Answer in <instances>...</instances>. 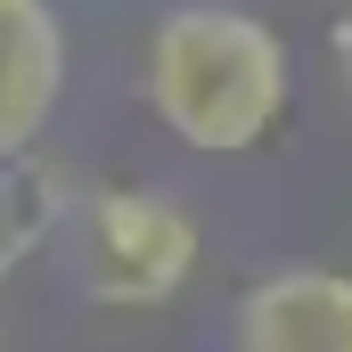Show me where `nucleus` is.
Returning <instances> with one entry per match:
<instances>
[{
	"mask_svg": "<svg viewBox=\"0 0 352 352\" xmlns=\"http://www.w3.org/2000/svg\"><path fill=\"white\" fill-rule=\"evenodd\" d=\"M295 98V58L278 25L230 0H180L148 33V107L197 156H246Z\"/></svg>",
	"mask_w": 352,
	"mask_h": 352,
	"instance_id": "f257e3e1",
	"label": "nucleus"
},
{
	"mask_svg": "<svg viewBox=\"0 0 352 352\" xmlns=\"http://www.w3.org/2000/svg\"><path fill=\"white\" fill-rule=\"evenodd\" d=\"M74 213L82 238V295L107 311H156L197 278V221L156 188H90Z\"/></svg>",
	"mask_w": 352,
	"mask_h": 352,
	"instance_id": "f03ea898",
	"label": "nucleus"
},
{
	"mask_svg": "<svg viewBox=\"0 0 352 352\" xmlns=\"http://www.w3.org/2000/svg\"><path fill=\"white\" fill-rule=\"evenodd\" d=\"M238 352H352V270L287 263L246 287Z\"/></svg>",
	"mask_w": 352,
	"mask_h": 352,
	"instance_id": "7ed1b4c3",
	"label": "nucleus"
},
{
	"mask_svg": "<svg viewBox=\"0 0 352 352\" xmlns=\"http://www.w3.org/2000/svg\"><path fill=\"white\" fill-rule=\"evenodd\" d=\"M66 90V25L50 0H0V164L25 156Z\"/></svg>",
	"mask_w": 352,
	"mask_h": 352,
	"instance_id": "20e7f679",
	"label": "nucleus"
},
{
	"mask_svg": "<svg viewBox=\"0 0 352 352\" xmlns=\"http://www.w3.org/2000/svg\"><path fill=\"white\" fill-rule=\"evenodd\" d=\"M58 221H66L58 180L33 164V148H25V156H8V164H0V278L25 263V254H33Z\"/></svg>",
	"mask_w": 352,
	"mask_h": 352,
	"instance_id": "39448f33",
	"label": "nucleus"
}]
</instances>
